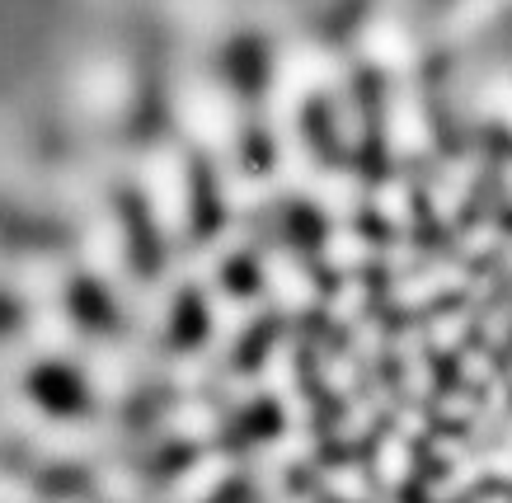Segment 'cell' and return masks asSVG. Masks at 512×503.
Instances as JSON below:
<instances>
[{
    "label": "cell",
    "instance_id": "obj_1",
    "mask_svg": "<svg viewBox=\"0 0 512 503\" xmlns=\"http://www.w3.org/2000/svg\"><path fill=\"white\" fill-rule=\"evenodd\" d=\"M386 118H400V132H390V151H404L414 156L423 146L433 142V123H428V109L419 104L414 90H395L386 104Z\"/></svg>",
    "mask_w": 512,
    "mask_h": 503
}]
</instances>
